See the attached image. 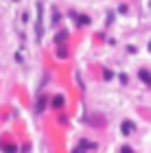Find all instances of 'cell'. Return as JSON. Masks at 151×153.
Segmentation results:
<instances>
[{
    "instance_id": "5",
    "label": "cell",
    "mask_w": 151,
    "mask_h": 153,
    "mask_svg": "<svg viewBox=\"0 0 151 153\" xmlns=\"http://www.w3.org/2000/svg\"><path fill=\"white\" fill-rule=\"evenodd\" d=\"M132 129H134V125H132V123H125V125H123V131H125V134H129Z\"/></svg>"
},
{
    "instance_id": "1",
    "label": "cell",
    "mask_w": 151,
    "mask_h": 153,
    "mask_svg": "<svg viewBox=\"0 0 151 153\" xmlns=\"http://www.w3.org/2000/svg\"><path fill=\"white\" fill-rule=\"evenodd\" d=\"M37 39H42V4H37Z\"/></svg>"
},
{
    "instance_id": "2",
    "label": "cell",
    "mask_w": 151,
    "mask_h": 153,
    "mask_svg": "<svg viewBox=\"0 0 151 153\" xmlns=\"http://www.w3.org/2000/svg\"><path fill=\"white\" fill-rule=\"evenodd\" d=\"M53 105H55V107H61V105H64V96H55V99H53Z\"/></svg>"
},
{
    "instance_id": "7",
    "label": "cell",
    "mask_w": 151,
    "mask_h": 153,
    "mask_svg": "<svg viewBox=\"0 0 151 153\" xmlns=\"http://www.w3.org/2000/svg\"><path fill=\"white\" fill-rule=\"evenodd\" d=\"M74 153H83V151H81V149H77V151H74Z\"/></svg>"
},
{
    "instance_id": "4",
    "label": "cell",
    "mask_w": 151,
    "mask_h": 153,
    "mask_svg": "<svg viewBox=\"0 0 151 153\" xmlns=\"http://www.w3.org/2000/svg\"><path fill=\"white\" fill-rule=\"evenodd\" d=\"M0 147H2L4 151H9V153H13V151H16V147H13V144H7V142H2Z\"/></svg>"
},
{
    "instance_id": "3",
    "label": "cell",
    "mask_w": 151,
    "mask_h": 153,
    "mask_svg": "<svg viewBox=\"0 0 151 153\" xmlns=\"http://www.w3.org/2000/svg\"><path fill=\"white\" fill-rule=\"evenodd\" d=\"M140 79H142V81H147L149 85H151V76H149V72H145V70H140Z\"/></svg>"
},
{
    "instance_id": "6",
    "label": "cell",
    "mask_w": 151,
    "mask_h": 153,
    "mask_svg": "<svg viewBox=\"0 0 151 153\" xmlns=\"http://www.w3.org/2000/svg\"><path fill=\"white\" fill-rule=\"evenodd\" d=\"M121 153H132V149H129V147H123V149H121Z\"/></svg>"
},
{
    "instance_id": "8",
    "label": "cell",
    "mask_w": 151,
    "mask_h": 153,
    "mask_svg": "<svg viewBox=\"0 0 151 153\" xmlns=\"http://www.w3.org/2000/svg\"><path fill=\"white\" fill-rule=\"evenodd\" d=\"M149 51H151V44H149Z\"/></svg>"
}]
</instances>
